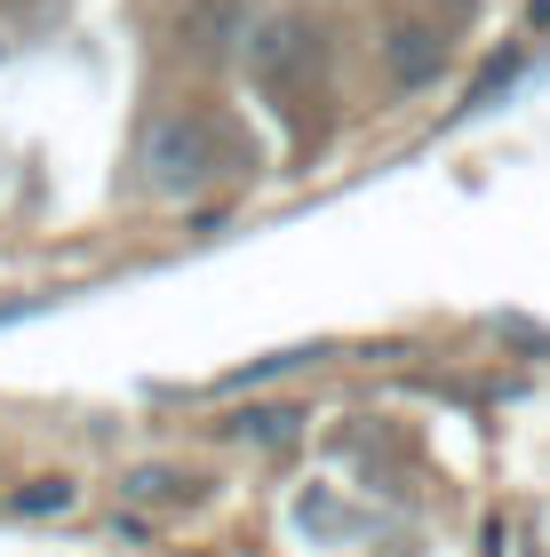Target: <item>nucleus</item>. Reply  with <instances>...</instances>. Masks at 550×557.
I'll use <instances>...</instances> for the list:
<instances>
[{
	"instance_id": "obj_1",
	"label": "nucleus",
	"mask_w": 550,
	"mask_h": 557,
	"mask_svg": "<svg viewBox=\"0 0 550 557\" xmlns=\"http://www.w3.org/2000/svg\"><path fill=\"white\" fill-rule=\"evenodd\" d=\"M216 168H223V136H216V120H199V112H168L160 128L144 136V184L160 199H192Z\"/></svg>"
},
{
	"instance_id": "obj_2",
	"label": "nucleus",
	"mask_w": 550,
	"mask_h": 557,
	"mask_svg": "<svg viewBox=\"0 0 550 557\" xmlns=\"http://www.w3.org/2000/svg\"><path fill=\"white\" fill-rule=\"evenodd\" d=\"M247 64H256V81H264V88H288V72H304V64H311V33H304L295 16H271V24H264V40L247 48Z\"/></svg>"
},
{
	"instance_id": "obj_3",
	"label": "nucleus",
	"mask_w": 550,
	"mask_h": 557,
	"mask_svg": "<svg viewBox=\"0 0 550 557\" xmlns=\"http://www.w3.org/2000/svg\"><path fill=\"white\" fill-rule=\"evenodd\" d=\"M391 72H399V81H431V72H439V40L423 33V24H399V33H391Z\"/></svg>"
},
{
	"instance_id": "obj_4",
	"label": "nucleus",
	"mask_w": 550,
	"mask_h": 557,
	"mask_svg": "<svg viewBox=\"0 0 550 557\" xmlns=\"http://www.w3.org/2000/svg\"><path fill=\"white\" fill-rule=\"evenodd\" d=\"M72 502H81V486H72V478H33L24 494H9V510H16V518H64Z\"/></svg>"
},
{
	"instance_id": "obj_5",
	"label": "nucleus",
	"mask_w": 550,
	"mask_h": 557,
	"mask_svg": "<svg viewBox=\"0 0 550 557\" xmlns=\"http://www.w3.org/2000/svg\"><path fill=\"white\" fill-rule=\"evenodd\" d=\"M518 64H527V57H518V48H503V57H494V64L479 72V81H470V96H463V112H487L494 96H503V88L518 81Z\"/></svg>"
},
{
	"instance_id": "obj_6",
	"label": "nucleus",
	"mask_w": 550,
	"mask_h": 557,
	"mask_svg": "<svg viewBox=\"0 0 550 557\" xmlns=\"http://www.w3.org/2000/svg\"><path fill=\"white\" fill-rule=\"evenodd\" d=\"M295 422H304V414H288V407H256V414H240L232 430H240V438H256V446H288V438H295Z\"/></svg>"
},
{
	"instance_id": "obj_7",
	"label": "nucleus",
	"mask_w": 550,
	"mask_h": 557,
	"mask_svg": "<svg viewBox=\"0 0 550 557\" xmlns=\"http://www.w3.org/2000/svg\"><path fill=\"white\" fill-rule=\"evenodd\" d=\"M129 494H136V502H176V494H184V478H176V470H136V478H129Z\"/></svg>"
}]
</instances>
